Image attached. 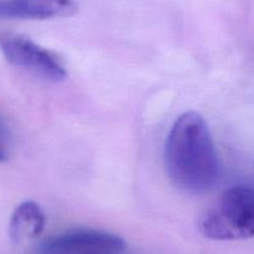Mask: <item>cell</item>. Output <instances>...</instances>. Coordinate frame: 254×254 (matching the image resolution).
<instances>
[{"label":"cell","instance_id":"6da1fadb","mask_svg":"<svg viewBox=\"0 0 254 254\" xmlns=\"http://www.w3.org/2000/svg\"><path fill=\"white\" fill-rule=\"evenodd\" d=\"M165 166L171 182L187 193H203L217 182L218 153L198 112H185L175 121L166 141Z\"/></svg>","mask_w":254,"mask_h":254},{"label":"cell","instance_id":"7a4b0ae2","mask_svg":"<svg viewBox=\"0 0 254 254\" xmlns=\"http://www.w3.org/2000/svg\"><path fill=\"white\" fill-rule=\"evenodd\" d=\"M204 237L214 241H237L254 237V187L227 190L213 208L199 218Z\"/></svg>","mask_w":254,"mask_h":254},{"label":"cell","instance_id":"3957f363","mask_svg":"<svg viewBox=\"0 0 254 254\" xmlns=\"http://www.w3.org/2000/svg\"><path fill=\"white\" fill-rule=\"evenodd\" d=\"M0 50L11 65L45 81L61 82L67 77L60 59L26 36L11 33L0 35Z\"/></svg>","mask_w":254,"mask_h":254},{"label":"cell","instance_id":"277c9868","mask_svg":"<svg viewBox=\"0 0 254 254\" xmlns=\"http://www.w3.org/2000/svg\"><path fill=\"white\" fill-rule=\"evenodd\" d=\"M121 237L96 229H74L46 239L39 254H122Z\"/></svg>","mask_w":254,"mask_h":254},{"label":"cell","instance_id":"5b68a950","mask_svg":"<svg viewBox=\"0 0 254 254\" xmlns=\"http://www.w3.org/2000/svg\"><path fill=\"white\" fill-rule=\"evenodd\" d=\"M79 10L75 0H4L0 1V18L46 20L69 18Z\"/></svg>","mask_w":254,"mask_h":254},{"label":"cell","instance_id":"8992f818","mask_svg":"<svg viewBox=\"0 0 254 254\" xmlns=\"http://www.w3.org/2000/svg\"><path fill=\"white\" fill-rule=\"evenodd\" d=\"M45 227V213L40 204L26 201L19 204L11 214L9 233L14 242L26 241L38 237Z\"/></svg>","mask_w":254,"mask_h":254},{"label":"cell","instance_id":"52a82bcc","mask_svg":"<svg viewBox=\"0 0 254 254\" xmlns=\"http://www.w3.org/2000/svg\"><path fill=\"white\" fill-rule=\"evenodd\" d=\"M0 136H1V137H6V136H9L8 127H6L5 122L3 121L1 117H0Z\"/></svg>","mask_w":254,"mask_h":254},{"label":"cell","instance_id":"ba28073f","mask_svg":"<svg viewBox=\"0 0 254 254\" xmlns=\"http://www.w3.org/2000/svg\"><path fill=\"white\" fill-rule=\"evenodd\" d=\"M4 161H6V153L4 148L1 147V145H0V162H4Z\"/></svg>","mask_w":254,"mask_h":254}]
</instances>
